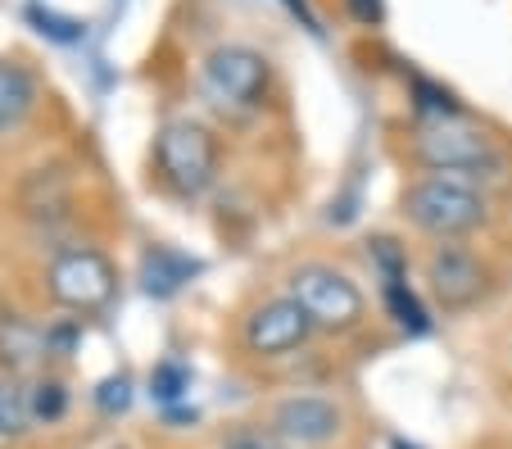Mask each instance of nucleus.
I'll return each instance as SVG.
<instances>
[{"label": "nucleus", "instance_id": "6ab92c4d", "mask_svg": "<svg viewBox=\"0 0 512 449\" xmlns=\"http://www.w3.org/2000/svg\"><path fill=\"white\" fill-rule=\"evenodd\" d=\"M345 5H349V14H354L358 23H368V28L372 23H381V0H345Z\"/></svg>", "mask_w": 512, "mask_h": 449}, {"label": "nucleus", "instance_id": "423d86ee", "mask_svg": "<svg viewBox=\"0 0 512 449\" xmlns=\"http://www.w3.org/2000/svg\"><path fill=\"white\" fill-rule=\"evenodd\" d=\"M313 332L318 327L295 295H272V300L254 304L241 323V341L254 359H286V354L304 350Z\"/></svg>", "mask_w": 512, "mask_h": 449}, {"label": "nucleus", "instance_id": "aec40b11", "mask_svg": "<svg viewBox=\"0 0 512 449\" xmlns=\"http://www.w3.org/2000/svg\"><path fill=\"white\" fill-rule=\"evenodd\" d=\"M10 318H14V313L5 309V300H0V323H10Z\"/></svg>", "mask_w": 512, "mask_h": 449}, {"label": "nucleus", "instance_id": "f8f14e48", "mask_svg": "<svg viewBox=\"0 0 512 449\" xmlns=\"http://www.w3.org/2000/svg\"><path fill=\"white\" fill-rule=\"evenodd\" d=\"M46 354V336L37 332L32 323L23 318H10V323H0V363L5 368H32V363Z\"/></svg>", "mask_w": 512, "mask_h": 449}, {"label": "nucleus", "instance_id": "20e7f679", "mask_svg": "<svg viewBox=\"0 0 512 449\" xmlns=\"http://www.w3.org/2000/svg\"><path fill=\"white\" fill-rule=\"evenodd\" d=\"M286 295L304 304L318 332H354L368 318V300H363L358 282L331 264H300L290 273Z\"/></svg>", "mask_w": 512, "mask_h": 449}, {"label": "nucleus", "instance_id": "0eeeda50", "mask_svg": "<svg viewBox=\"0 0 512 449\" xmlns=\"http://www.w3.org/2000/svg\"><path fill=\"white\" fill-rule=\"evenodd\" d=\"M268 431H277L290 449H322L340 440L345 431V409L331 395H286L272 404Z\"/></svg>", "mask_w": 512, "mask_h": 449}, {"label": "nucleus", "instance_id": "9b49d317", "mask_svg": "<svg viewBox=\"0 0 512 449\" xmlns=\"http://www.w3.org/2000/svg\"><path fill=\"white\" fill-rule=\"evenodd\" d=\"M195 264L186 259V254L168 250V245H155V250H145L141 259V282L150 295H173L182 282H191Z\"/></svg>", "mask_w": 512, "mask_h": 449}, {"label": "nucleus", "instance_id": "4468645a", "mask_svg": "<svg viewBox=\"0 0 512 449\" xmlns=\"http://www.w3.org/2000/svg\"><path fill=\"white\" fill-rule=\"evenodd\" d=\"M381 295H386V309L395 313V323L404 327V332L417 336V332H426V327H431V323H426V309L417 304V295L408 291L404 277H395V282H381Z\"/></svg>", "mask_w": 512, "mask_h": 449}, {"label": "nucleus", "instance_id": "a211bd4d", "mask_svg": "<svg viewBox=\"0 0 512 449\" xmlns=\"http://www.w3.org/2000/svg\"><path fill=\"white\" fill-rule=\"evenodd\" d=\"M96 404H100L105 413H123L127 404H132V381H127V377H109V381H100Z\"/></svg>", "mask_w": 512, "mask_h": 449}, {"label": "nucleus", "instance_id": "f3484780", "mask_svg": "<svg viewBox=\"0 0 512 449\" xmlns=\"http://www.w3.org/2000/svg\"><path fill=\"white\" fill-rule=\"evenodd\" d=\"M186 386H191V372H186L182 363H159V368L150 372V391H155L159 400H177Z\"/></svg>", "mask_w": 512, "mask_h": 449}, {"label": "nucleus", "instance_id": "f03ea898", "mask_svg": "<svg viewBox=\"0 0 512 449\" xmlns=\"http://www.w3.org/2000/svg\"><path fill=\"white\" fill-rule=\"evenodd\" d=\"M404 218L413 227H422L435 241H458V236H472L490 223V205L476 186L449 182V177H422L404 191Z\"/></svg>", "mask_w": 512, "mask_h": 449}, {"label": "nucleus", "instance_id": "6e6552de", "mask_svg": "<svg viewBox=\"0 0 512 449\" xmlns=\"http://www.w3.org/2000/svg\"><path fill=\"white\" fill-rule=\"evenodd\" d=\"M204 78H209L218 100H227L236 109H254L263 105V96L272 87V64L254 46H218L204 64Z\"/></svg>", "mask_w": 512, "mask_h": 449}, {"label": "nucleus", "instance_id": "1a4fd4ad", "mask_svg": "<svg viewBox=\"0 0 512 449\" xmlns=\"http://www.w3.org/2000/svg\"><path fill=\"white\" fill-rule=\"evenodd\" d=\"M426 282H431V295L445 304V309H472V304L485 295L490 273H485V264L467 250V245L440 241L431 250V259H426Z\"/></svg>", "mask_w": 512, "mask_h": 449}, {"label": "nucleus", "instance_id": "ddd939ff", "mask_svg": "<svg viewBox=\"0 0 512 449\" xmlns=\"http://www.w3.org/2000/svg\"><path fill=\"white\" fill-rule=\"evenodd\" d=\"M32 422V409H28V391H23L14 377H0V440H14L23 436Z\"/></svg>", "mask_w": 512, "mask_h": 449}, {"label": "nucleus", "instance_id": "9d476101", "mask_svg": "<svg viewBox=\"0 0 512 449\" xmlns=\"http://www.w3.org/2000/svg\"><path fill=\"white\" fill-rule=\"evenodd\" d=\"M32 100H37V82L23 64H10V59H0V132H10L28 118Z\"/></svg>", "mask_w": 512, "mask_h": 449}, {"label": "nucleus", "instance_id": "39448f33", "mask_svg": "<svg viewBox=\"0 0 512 449\" xmlns=\"http://www.w3.org/2000/svg\"><path fill=\"white\" fill-rule=\"evenodd\" d=\"M50 300L68 313H100L118 291V273L109 254L96 245H64L46 268Z\"/></svg>", "mask_w": 512, "mask_h": 449}, {"label": "nucleus", "instance_id": "f257e3e1", "mask_svg": "<svg viewBox=\"0 0 512 449\" xmlns=\"http://www.w3.org/2000/svg\"><path fill=\"white\" fill-rule=\"evenodd\" d=\"M413 155L435 177L476 186V191H481V182H499L508 173V159L499 155L494 137H485L481 127H467L463 118H435V123H426L413 141Z\"/></svg>", "mask_w": 512, "mask_h": 449}, {"label": "nucleus", "instance_id": "7ed1b4c3", "mask_svg": "<svg viewBox=\"0 0 512 449\" xmlns=\"http://www.w3.org/2000/svg\"><path fill=\"white\" fill-rule=\"evenodd\" d=\"M155 168L177 196H200L218 177V141L195 118H168L155 137Z\"/></svg>", "mask_w": 512, "mask_h": 449}, {"label": "nucleus", "instance_id": "2eb2a0df", "mask_svg": "<svg viewBox=\"0 0 512 449\" xmlns=\"http://www.w3.org/2000/svg\"><path fill=\"white\" fill-rule=\"evenodd\" d=\"M28 409H32V422H59L68 413V391L59 377H37L28 386Z\"/></svg>", "mask_w": 512, "mask_h": 449}, {"label": "nucleus", "instance_id": "dca6fc26", "mask_svg": "<svg viewBox=\"0 0 512 449\" xmlns=\"http://www.w3.org/2000/svg\"><path fill=\"white\" fill-rule=\"evenodd\" d=\"M218 449H290V445L277 436V431H268V427H250V422H241V427L223 431Z\"/></svg>", "mask_w": 512, "mask_h": 449}]
</instances>
